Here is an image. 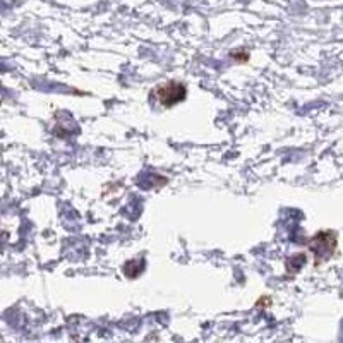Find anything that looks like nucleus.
I'll list each match as a JSON object with an SVG mask.
<instances>
[{"mask_svg": "<svg viewBox=\"0 0 343 343\" xmlns=\"http://www.w3.org/2000/svg\"><path fill=\"white\" fill-rule=\"evenodd\" d=\"M153 96L156 98L160 105H163L166 108L177 105V103L184 101L187 94L186 86L182 83H177V81H168V83L158 84L155 89H153Z\"/></svg>", "mask_w": 343, "mask_h": 343, "instance_id": "1", "label": "nucleus"}, {"mask_svg": "<svg viewBox=\"0 0 343 343\" xmlns=\"http://www.w3.org/2000/svg\"><path fill=\"white\" fill-rule=\"evenodd\" d=\"M335 247H336V237L333 232H319L318 235H314V238H311L309 242V249L314 252L318 261L331 257V254L335 252Z\"/></svg>", "mask_w": 343, "mask_h": 343, "instance_id": "2", "label": "nucleus"}, {"mask_svg": "<svg viewBox=\"0 0 343 343\" xmlns=\"http://www.w3.org/2000/svg\"><path fill=\"white\" fill-rule=\"evenodd\" d=\"M304 263H305V256L304 254H295V256H292L290 259L287 261V269H288V273H297L299 269L304 266Z\"/></svg>", "mask_w": 343, "mask_h": 343, "instance_id": "3", "label": "nucleus"}]
</instances>
